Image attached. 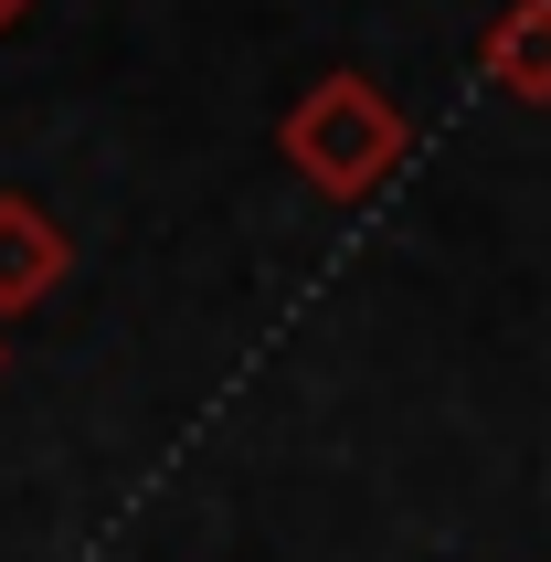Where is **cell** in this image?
Segmentation results:
<instances>
[{"label": "cell", "instance_id": "6da1fadb", "mask_svg": "<svg viewBox=\"0 0 551 562\" xmlns=\"http://www.w3.org/2000/svg\"><path fill=\"white\" fill-rule=\"evenodd\" d=\"M276 149H286V170H297L318 202H371V191L403 170V149H414V127H403V106L371 75H318V86L286 106V127H276Z\"/></svg>", "mask_w": 551, "mask_h": 562}, {"label": "cell", "instance_id": "5b68a950", "mask_svg": "<svg viewBox=\"0 0 551 562\" xmlns=\"http://www.w3.org/2000/svg\"><path fill=\"white\" fill-rule=\"evenodd\" d=\"M0 372H11V340H0Z\"/></svg>", "mask_w": 551, "mask_h": 562}, {"label": "cell", "instance_id": "7a4b0ae2", "mask_svg": "<svg viewBox=\"0 0 551 562\" xmlns=\"http://www.w3.org/2000/svg\"><path fill=\"white\" fill-rule=\"evenodd\" d=\"M64 277H75V234H64V213H43L32 191H0V318H32Z\"/></svg>", "mask_w": 551, "mask_h": 562}, {"label": "cell", "instance_id": "277c9868", "mask_svg": "<svg viewBox=\"0 0 551 562\" xmlns=\"http://www.w3.org/2000/svg\"><path fill=\"white\" fill-rule=\"evenodd\" d=\"M32 22V0H0V43H11V32H22Z\"/></svg>", "mask_w": 551, "mask_h": 562}, {"label": "cell", "instance_id": "3957f363", "mask_svg": "<svg viewBox=\"0 0 551 562\" xmlns=\"http://www.w3.org/2000/svg\"><path fill=\"white\" fill-rule=\"evenodd\" d=\"M477 75L520 106H551V0H509L488 32H477Z\"/></svg>", "mask_w": 551, "mask_h": 562}]
</instances>
